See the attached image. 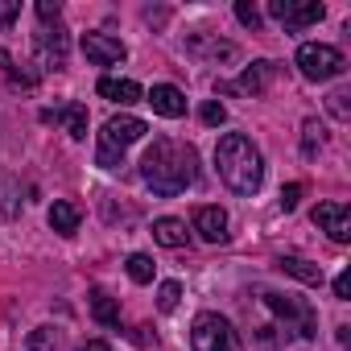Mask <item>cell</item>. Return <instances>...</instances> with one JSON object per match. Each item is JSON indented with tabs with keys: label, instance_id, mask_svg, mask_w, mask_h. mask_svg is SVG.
Returning <instances> with one entry per match:
<instances>
[{
	"label": "cell",
	"instance_id": "1",
	"mask_svg": "<svg viewBox=\"0 0 351 351\" xmlns=\"http://www.w3.org/2000/svg\"><path fill=\"white\" fill-rule=\"evenodd\" d=\"M141 178L161 199L182 195L199 178V153H195V145L173 141V136H157L145 149V157H141Z\"/></svg>",
	"mask_w": 351,
	"mask_h": 351
},
{
	"label": "cell",
	"instance_id": "2",
	"mask_svg": "<svg viewBox=\"0 0 351 351\" xmlns=\"http://www.w3.org/2000/svg\"><path fill=\"white\" fill-rule=\"evenodd\" d=\"M215 165H219V178L228 182V191L236 195H256L261 178H265V157L261 149L244 136V132H228L215 145Z\"/></svg>",
	"mask_w": 351,
	"mask_h": 351
},
{
	"label": "cell",
	"instance_id": "3",
	"mask_svg": "<svg viewBox=\"0 0 351 351\" xmlns=\"http://www.w3.org/2000/svg\"><path fill=\"white\" fill-rule=\"evenodd\" d=\"M191 347L195 351H244V343L232 330V322L223 314H215V310H203L191 322Z\"/></svg>",
	"mask_w": 351,
	"mask_h": 351
},
{
	"label": "cell",
	"instance_id": "4",
	"mask_svg": "<svg viewBox=\"0 0 351 351\" xmlns=\"http://www.w3.org/2000/svg\"><path fill=\"white\" fill-rule=\"evenodd\" d=\"M298 71L310 83H326V79H339L347 71V58L326 42H306V46H298Z\"/></svg>",
	"mask_w": 351,
	"mask_h": 351
},
{
	"label": "cell",
	"instance_id": "5",
	"mask_svg": "<svg viewBox=\"0 0 351 351\" xmlns=\"http://www.w3.org/2000/svg\"><path fill=\"white\" fill-rule=\"evenodd\" d=\"M265 306L277 314V322H285V330H298L302 339H314V335H318V318H314V310H310L302 298L265 289Z\"/></svg>",
	"mask_w": 351,
	"mask_h": 351
},
{
	"label": "cell",
	"instance_id": "6",
	"mask_svg": "<svg viewBox=\"0 0 351 351\" xmlns=\"http://www.w3.org/2000/svg\"><path fill=\"white\" fill-rule=\"evenodd\" d=\"M269 17H277L285 29H306V25H318L326 9L318 0H269Z\"/></svg>",
	"mask_w": 351,
	"mask_h": 351
},
{
	"label": "cell",
	"instance_id": "7",
	"mask_svg": "<svg viewBox=\"0 0 351 351\" xmlns=\"http://www.w3.org/2000/svg\"><path fill=\"white\" fill-rule=\"evenodd\" d=\"M145 132H149V124H145L141 116H128V112H124V116H112V120L104 124L99 145H112V149H120V153H124V149H128L132 141H141Z\"/></svg>",
	"mask_w": 351,
	"mask_h": 351
},
{
	"label": "cell",
	"instance_id": "8",
	"mask_svg": "<svg viewBox=\"0 0 351 351\" xmlns=\"http://www.w3.org/2000/svg\"><path fill=\"white\" fill-rule=\"evenodd\" d=\"M34 46H38V66H42V71H62V66H66V29H62V25L42 29V34L34 38Z\"/></svg>",
	"mask_w": 351,
	"mask_h": 351
},
{
	"label": "cell",
	"instance_id": "9",
	"mask_svg": "<svg viewBox=\"0 0 351 351\" xmlns=\"http://www.w3.org/2000/svg\"><path fill=\"white\" fill-rule=\"evenodd\" d=\"M83 54L95 62V66H116L128 58V46L112 34H83Z\"/></svg>",
	"mask_w": 351,
	"mask_h": 351
},
{
	"label": "cell",
	"instance_id": "10",
	"mask_svg": "<svg viewBox=\"0 0 351 351\" xmlns=\"http://www.w3.org/2000/svg\"><path fill=\"white\" fill-rule=\"evenodd\" d=\"M273 75H277V62H269V58H261V62H252L236 83H219V91H240V95H265L269 91V83H273Z\"/></svg>",
	"mask_w": 351,
	"mask_h": 351
},
{
	"label": "cell",
	"instance_id": "11",
	"mask_svg": "<svg viewBox=\"0 0 351 351\" xmlns=\"http://www.w3.org/2000/svg\"><path fill=\"white\" fill-rule=\"evenodd\" d=\"M314 223L335 240V244H347L351 240V211L343 203H318L314 207Z\"/></svg>",
	"mask_w": 351,
	"mask_h": 351
},
{
	"label": "cell",
	"instance_id": "12",
	"mask_svg": "<svg viewBox=\"0 0 351 351\" xmlns=\"http://www.w3.org/2000/svg\"><path fill=\"white\" fill-rule=\"evenodd\" d=\"M145 104H153V112H157V116H165V120L186 116V95H182L178 87H169V83H157V87L149 91V99H145Z\"/></svg>",
	"mask_w": 351,
	"mask_h": 351
},
{
	"label": "cell",
	"instance_id": "13",
	"mask_svg": "<svg viewBox=\"0 0 351 351\" xmlns=\"http://www.w3.org/2000/svg\"><path fill=\"white\" fill-rule=\"evenodd\" d=\"M195 232L207 244H223L228 240V211L223 207H199L195 211Z\"/></svg>",
	"mask_w": 351,
	"mask_h": 351
},
{
	"label": "cell",
	"instance_id": "14",
	"mask_svg": "<svg viewBox=\"0 0 351 351\" xmlns=\"http://www.w3.org/2000/svg\"><path fill=\"white\" fill-rule=\"evenodd\" d=\"M153 240H157L161 248H186L191 232H186V223H182V219L165 215V219H157V223H153Z\"/></svg>",
	"mask_w": 351,
	"mask_h": 351
},
{
	"label": "cell",
	"instance_id": "15",
	"mask_svg": "<svg viewBox=\"0 0 351 351\" xmlns=\"http://www.w3.org/2000/svg\"><path fill=\"white\" fill-rule=\"evenodd\" d=\"M99 95L104 99H112V104H141V83H132V79H99Z\"/></svg>",
	"mask_w": 351,
	"mask_h": 351
},
{
	"label": "cell",
	"instance_id": "16",
	"mask_svg": "<svg viewBox=\"0 0 351 351\" xmlns=\"http://www.w3.org/2000/svg\"><path fill=\"white\" fill-rule=\"evenodd\" d=\"M42 120H62V128H66L75 141L87 136V108H83V104H66V108H58V112H42Z\"/></svg>",
	"mask_w": 351,
	"mask_h": 351
},
{
	"label": "cell",
	"instance_id": "17",
	"mask_svg": "<svg viewBox=\"0 0 351 351\" xmlns=\"http://www.w3.org/2000/svg\"><path fill=\"white\" fill-rule=\"evenodd\" d=\"M79 223H83V211H79L75 203L58 199V203L50 207V228H54L58 236H75V232H79Z\"/></svg>",
	"mask_w": 351,
	"mask_h": 351
},
{
	"label": "cell",
	"instance_id": "18",
	"mask_svg": "<svg viewBox=\"0 0 351 351\" xmlns=\"http://www.w3.org/2000/svg\"><path fill=\"white\" fill-rule=\"evenodd\" d=\"M277 269L289 273V277H298L302 285H322V265H314V261H306V256H281Z\"/></svg>",
	"mask_w": 351,
	"mask_h": 351
},
{
	"label": "cell",
	"instance_id": "19",
	"mask_svg": "<svg viewBox=\"0 0 351 351\" xmlns=\"http://www.w3.org/2000/svg\"><path fill=\"white\" fill-rule=\"evenodd\" d=\"M91 318L99 326H120V302L108 289H91Z\"/></svg>",
	"mask_w": 351,
	"mask_h": 351
},
{
	"label": "cell",
	"instance_id": "20",
	"mask_svg": "<svg viewBox=\"0 0 351 351\" xmlns=\"http://www.w3.org/2000/svg\"><path fill=\"white\" fill-rule=\"evenodd\" d=\"M322 141H326V128L310 116V120L302 124V157H314V153L322 149Z\"/></svg>",
	"mask_w": 351,
	"mask_h": 351
},
{
	"label": "cell",
	"instance_id": "21",
	"mask_svg": "<svg viewBox=\"0 0 351 351\" xmlns=\"http://www.w3.org/2000/svg\"><path fill=\"white\" fill-rule=\"evenodd\" d=\"M0 215L5 219L17 215V178L13 173H0Z\"/></svg>",
	"mask_w": 351,
	"mask_h": 351
},
{
	"label": "cell",
	"instance_id": "22",
	"mask_svg": "<svg viewBox=\"0 0 351 351\" xmlns=\"http://www.w3.org/2000/svg\"><path fill=\"white\" fill-rule=\"evenodd\" d=\"M153 269H157L153 256H145V252H132V256H128V277H132L136 285H149V281H153Z\"/></svg>",
	"mask_w": 351,
	"mask_h": 351
},
{
	"label": "cell",
	"instance_id": "23",
	"mask_svg": "<svg viewBox=\"0 0 351 351\" xmlns=\"http://www.w3.org/2000/svg\"><path fill=\"white\" fill-rule=\"evenodd\" d=\"M178 302H182V285H178V281H161V289H157V310H161V314H173V310H178Z\"/></svg>",
	"mask_w": 351,
	"mask_h": 351
},
{
	"label": "cell",
	"instance_id": "24",
	"mask_svg": "<svg viewBox=\"0 0 351 351\" xmlns=\"http://www.w3.org/2000/svg\"><path fill=\"white\" fill-rule=\"evenodd\" d=\"M29 347H34V351H58V330H54V326H38V330L29 335Z\"/></svg>",
	"mask_w": 351,
	"mask_h": 351
},
{
	"label": "cell",
	"instance_id": "25",
	"mask_svg": "<svg viewBox=\"0 0 351 351\" xmlns=\"http://www.w3.org/2000/svg\"><path fill=\"white\" fill-rule=\"evenodd\" d=\"M236 21H240L244 29H261V21H265V17H261V9H256V5H248V0H236Z\"/></svg>",
	"mask_w": 351,
	"mask_h": 351
},
{
	"label": "cell",
	"instance_id": "26",
	"mask_svg": "<svg viewBox=\"0 0 351 351\" xmlns=\"http://www.w3.org/2000/svg\"><path fill=\"white\" fill-rule=\"evenodd\" d=\"M38 17H42V29H50V25H58L62 5H58V0H38Z\"/></svg>",
	"mask_w": 351,
	"mask_h": 351
},
{
	"label": "cell",
	"instance_id": "27",
	"mask_svg": "<svg viewBox=\"0 0 351 351\" xmlns=\"http://www.w3.org/2000/svg\"><path fill=\"white\" fill-rule=\"evenodd\" d=\"M199 116H203V124H211V128H215V124H223V120H228V108H223L219 99H207Z\"/></svg>",
	"mask_w": 351,
	"mask_h": 351
},
{
	"label": "cell",
	"instance_id": "28",
	"mask_svg": "<svg viewBox=\"0 0 351 351\" xmlns=\"http://www.w3.org/2000/svg\"><path fill=\"white\" fill-rule=\"evenodd\" d=\"M95 161H99L104 169H120V165H124V153L112 149V145H99V149H95Z\"/></svg>",
	"mask_w": 351,
	"mask_h": 351
},
{
	"label": "cell",
	"instance_id": "29",
	"mask_svg": "<svg viewBox=\"0 0 351 351\" xmlns=\"http://www.w3.org/2000/svg\"><path fill=\"white\" fill-rule=\"evenodd\" d=\"M21 17V0H0V29H9Z\"/></svg>",
	"mask_w": 351,
	"mask_h": 351
},
{
	"label": "cell",
	"instance_id": "30",
	"mask_svg": "<svg viewBox=\"0 0 351 351\" xmlns=\"http://www.w3.org/2000/svg\"><path fill=\"white\" fill-rule=\"evenodd\" d=\"M302 195H306V186H302V182H289V186L281 191V207H285V211H293V207L302 203Z\"/></svg>",
	"mask_w": 351,
	"mask_h": 351
},
{
	"label": "cell",
	"instance_id": "31",
	"mask_svg": "<svg viewBox=\"0 0 351 351\" xmlns=\"http://www.w3.org/2000/svg\"><path fill=\"white\" fill-rule=\"evenodd\" d=\"M347 99H351L347 91H335V95H330V112H335L339 120H347V116H351V108H347Z\"/></svg>",
	"mask_w": 351,
	"mask_h": 351
},
{
	"label": "cell",
	"instance_id": "32",
	"mask_svg": "<svg viewBox=\"0 0 351 351\" xmlns=\"http://www.w3.org/2000/svg\"><path fill=\"white\" fill-rule=\"evenodd\" d=\"M335 298H339V302H347V298H351V273H347V269L335 277Z\"/></svg>",
	"mask_w": 351,
	"mask_h": 351
},
{
	"label": "cell",
	"instance_id": "33",
	"mask_svg": "<svg viewBox=\"0 0 351 351\" xmlns=\"http://www.w3.org/2000/svg\"><path fill=\"white\" fill-rule=\"evenodd\" d=\"M79 351H112V347H108V343H104V339H87V343H83V347H79Z\"/></svg>",
	"mask_w": 351,
	"mask_h": 351
}]
</instances>
